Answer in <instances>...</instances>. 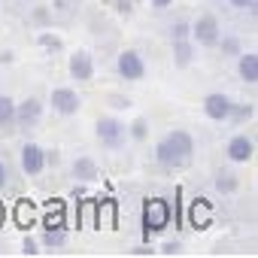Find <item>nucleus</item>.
<instances>
[{
    "instance_id": "1",
    "label": "nucleus",
    "mask_w": 258,
    "mask_h": 258,
    "mask_svg": "<svg viewBox=\"0 0 258 258\" xmlns=\"http://www.w3.org/2000/svg\"><path fill=\"white\" fill-rule=\"evenodd\" d=\"M191 158H195V137L182 127H173L155 143V164L164 170H182L191 164Z\"/></svg>"
},
{
    "instance_id": "2",
    "label": "nucleus",
    "mask_w": 258,
    "mask_h": 258,
    "mask_svg": "<svg viewBox=\"0 0 258 258\" xmlns=\"http://www.w3.org/2000/svg\"><path fill=\"white\" fill-rule=\"evenodd\" d=\"M94 140L106 152H121L127 146V124L118 115H100L94 121Z\"/></svg>"
},
{
    "instance_id": "3",
    "label": "nucleus",
    "mask_w": 258,
    "mask_h": 258,
    "mask_svg": "<svg viewBox=\"0 0 258 258\" xmlns=\"http://www.w3.org/2000/svg\"><path fill=\"white\" fill-rule=\"evenodd\" d=\"M219 37H222V25L213 13H201L195 22H188V40L198 49H216Z\"/></svg>"
},
{
    "instance_id": "4",
    "label": "nucleus",
    "mask_w": 258,
    "mask_h": 258,
    "mask_svg": "<svg viewBox=\"0 0 258 258\" xmlns=\"http://www.w3.org/2000/svg\"><path fill=\"white\" fill-rule=\"evenodd\" d=\"M115 73H118V79H127V82H143L149 67L137 49H121L115 55Z\"/></svg>"
},
{
    "instance_id": "5",
    "label": "nucleus",
    "mask_w": 258,
    "mask_h": 258,
    "mask_svg": "<svg viewBox=\"0 0 258 258\" xmlns=\"http://www.w3.org/2000/svg\"><path fill=\"white\" fill-rule=\"evenodd\" d=\"M143 225L149 234H158L170 225V204L164 198H149L143 204Z\"/></svg>"
},
{
    "instance_id": "6",
    "label": "nucleus",
    "mask_w": 258,
    "mask_h": 258,
    "mask_svg": "<svg viewBox=\"0 0 258 258\" xmlns=\"http://www.w3.org/2000/svg\"><path fill=\"white\" fill-rule=\"evenodd\" d=\"M43 121V100L37 94H28L25 100L16 103V127L19 131H34Z\"/></svg>"
},
{
    "instance_id": "7",
    "label": "nucleus",
    "mask_w": 258,
    "mask_h": 258,
    "mask_svg": "<svg viewBox=\"0 0 258 258\" xmlns=\"http://www.w3.org/2000/svg\"><path fill=\"white\" fill-rule=\"evenodd\" d=\"M49 106H52L58 115L70 118V115H76V112L82 109V97H79L76 88H70V85H58V88H52V94H49Z\"/></svg>"
},
{
    "instance_id": "8",
    "label": "nucleus",
    "mask_w": 258,
    "mask_h": 258,
    "mask_svg": "<svg viewBox=\"0 0 258 258\" xmlns=\"http://www.w3.org/2000/svg\"><path fill=\"white\" fill-rule=\"evenodd\" d=\"M201 109L210 121H228L231 118V109H234V97L225 94V91H210L204 100H201Z\"/></svg>"
},
{
    "instance_id": "9",
    "label": "nucleus",
    "mask_w": 258,
    "mask_h": 258,
    "mask_svg": "<svg viewBox=\"0 0 258 258\" xmlns=\"http://www.w3.org/2000/svg\"><path fill=\"white\" fill-rule=\"evenodd\" d=\"M67 73H70V79L79 82V85L91 82V79H94V58H91V52H88V49L70 52V58H67Z\"/></svg>"
},
{
    "instance_id": "10",
    "label": "nucleus",
    "mask_w": 258,
    "mask_h": 258,
    "mask_svg": "<svg viewBox=\"0 0 258 258\" xmlns=\"http://www.w3.org/2000/svg\"><path fill=\"white\" fill-rule=\"evenodd\" d=\"M19 164H22V173L25 176H40L46 170V149L34 140H28L19 152Z\"/></svg>"
},
{
    "instance_id": "11",
    "label": "nucleus",
    "mask_w": 258,
    "mask_h": 258,
    "mask_svg": "<svg viewBox=\"0 0 258 258\" xmlns=\"http://www.w3.org/2000/svg\"><path fill=\"white\" fill-rule=\"evenodd\" d=\"M225 158L231 164H249L255 158V140L249 134H234L228 143H225Z\"/></svg>"
},
{
    "instance_id": "12",
    "label": "nucleus",
    "mask_w": 258,
    "mask_h": 258,
    "mask_svg": "<svg viewBox=\"0 0 258 258\" xmlns=\"http://www.w3.org/2000/svg\"><path fill=\"white\" fill-rule=\"evenodd\" d=\"M198 58V46L185 37V40H170V61L176 70H188Z\"/></svg>"
},
{
    "instance_id": "13",
    "label": "nucleus",
    "mask_w": 258,
    "mask_h": 258,
    "mask_svg": "<svg viewBox=\"0 0 258 258\" xmlns=\"http://www.w3.org/2000/svg\"><path fill=\"white\" fill-rule=\"evenodd\" d=\"M237 76H240V82H246V85H258V52H240L237 55Z\"/></svg>"
},
{
    "instance_id": "14",
    "label": "nucleus",
    "mask_w": 258,
    "mask_h": 258,
    "mask_svg": "<svg viewBox=\"0 0 258 258\" xmlns=\"http://www.w3.org/2000/svg\"><path fill=\"white\" fill-rule=\"evenodd\" d=\"M70 176L76 182H94L100 176V167H97V161L91 155H76L73 164H70Z\"/></svg>"
},
{
    "instance_id": "15",
    "label": "nucleus",
    "mask_w": 258,
    "mask_h": 258,
    "mask_svg": "<svg viewBox=\"0 0 258 258\" xmlns=\"http://www.w3.org/2000/svg\"><path fill=\"white\" fill-rule=\"evenodd\" d=\"M0 134H19V127H16V100L10 94H0Z\"/></svg>"
},
{
    "instance_id": "16",
    "label": "nucleus",
    "mask_w": 258,
    "mask_h": 258,
    "mask_svg": "<svg viewBox=\"0 0 258 258\" xmlns=\"http://www.w3.org/2000/svg\"><path fill=\"white\" fill-rule=\"evenodd\" d=\"M213 185H216L219 195H237V191H240V176H237L231 167H219V170L213 173Z\"/></svg>"
},
{
    "instance_id": "17",
    "label": "nucleus",
    "mask_w": 258,
    "mask_h": 258,
    "mask_svg": "<svg viewBox=\"0 0 258 258\" xmlns=\"http://www.w3.org/2000/svg\"><path fill=\"white\" fill-rule=\"evenodd\" d=\"M40 243H43L46 249H64V243H67V228H64V225H52V228H46L43 237H40Z\"/></svg>"
},
{
    "instance_id": "18",
    "label": "nucleus",
    "mask_w": 258,
    "mask_h": 258,
    "mask_svg": "<svg viewBox=\"0 0 258 258\" xmlns=\"http://www.w3.org/2000/svg\"><path fill=\"white\" fill-rule=\"evenodd\" d=\"M127 140H134V143H146L149 140V118L146 115H137L131 124H127Z\"/></svg>"
},
{
    "instance_id": "19",
    "label": "nucleus",
    "mask_w": 258,
    "mask_h": 258,
    "mask_svg": "<svg viewBox=\"0 0 258 258\" xmlns=\"http://www.w3.org/2000/svg\"><path fill=\"white\" fill-rule=\"evenodd\" d=\"M37 46H40V49H46L49 55H55V52H61V49H64V40H61L58 34H52L49 28H43V31L37 34Z\"/></svg>"
},
{
    "instance_id": "20",
    "label": "nucleus",
    "mask_w": 258,
    "mask_h": 258,
    "mask_svg": "<svg viewBox=\"0 0 258 258\" xmlns=\"http://www.w3.org/2000/svg\"><path fill=\"white\" fill-rule=\"evenodd\" d=\"M216 46H219V52H222L225 58H237V55L243 52V43H240V37H237V34H222Z\"/></svg>"
},
{
    "instance_id": "21",
    "label": "nucleus",
    "mask_w": 258,
    "mask_h": 258,
    "mask_svg": "<svg viewBox=\"0 0 258 258\" xmlns=\"http://www.w3.org/2000/svg\"><path fill=\"white\" fill-rule=\"evenodd\" d=\"M28 22H31L37 31H43V28H49V25L55 22V13H52L49 7H34L31 16H28Z\"/></svg>"
},
{
    "instance_id": "22",
    "label": "nucleus",
    "mask_w": 258,
    "mask_h": 258,
    "mask_svg": "<svg viewBox=\"0 0 258 258\" xmlns=\"http://www.w3.org/2000/svg\"><path fill=\"white\" fill-rule=\"evenodd\" d=\"M210 210H207V204H204V198H198V204H195V210H191V222H195V228H210V216H207Z\"/></svg>"
},
{
    "instance_id": "23",
    "label": "nucleus",
    "mask_w": 258,
    "mask_h": 258,
    "mask_svg": "<svg viewBox=\"0 0 258 258\" xmlns=\"http://www.w3.org/2000/svg\"><path fill=\"white\" fill-rule=\"evenodd\" d=\"M255 115V109H252V103H234V109H231V118L228 121H246V118H252Z\"/></svg>"
},
{
    "instance_id": "24",
    "label": "nucleus",
    "mask_w": 258,
    "mask_h": 258,
    "mask_svg": "<svg viewBox=\"0 0 258 258\" xmlns=\"http://www.w3.org/2000/svg\"><path fill=\"white\" fill-rule=\"evenodd\" d=\"M167 37H170V40H185V37H188V22H185V19L170 22V25H167Z\"/></svg>"
},
{
    "instance_id": "25",
    "label": "nucleus",
    "mask_w": 258,
    "mask_h": 258,
    "mask_svg": "<svg viewBox=\"0 0 258 258\" xmlns=\"http://www.w3.org/2000/svg\"><path fill=\"white\" fill-rule=\"evenodd\" d=\"M16 222H19V225H25V228H28V222H34V207L28 210V201H22V204H19V210H16Z\"/></svg>"
},
{
    "instance_id": "26",
    "label": "nucleus",
    "mask_w": 258,
    "mask_h": 258,
    "mask_svg": "<svg viewBox=\"0 0 258 258\" xmlns=\"http://www.w3.org/2000/svg\"><path fill=\"white\" fill-rule=\"evenodd\" d=\"M161 255H167V258H173V255H182V240H167V243H161V249H158Z\"/></svg>"
},
{
    "instance_id": "27",
    "label": "nucleus",
    "mask_w": 258,
    "mask_h": 258,
    "mask_svg": "<svg viewBox=\"0 0 258 258\" xmlns=\"http://www.w3.org/2000/svg\"><path fill=\"white\" fill-rule=\"evenodd\" d=\"M228 4H231L234 10H243V13H249V16H255V10H258V0H228Z\"/></svg>"
},
{
    "instance_id": "28",
    "label": "nucleus",
    "mask_w": 258,
    "mask_h": 258,
    "mask_svg": "<svg viewBox=\"0 0 258 258\" xmlns=\"http://www.w3.org/2000/svg\"><path fill=\"white\" fill-rule=\"evenodd\" d=\"M43 249H40V240H34V237H25L22 240V255H40Z\"/></svg>"
},
{
    "instance_id": "29",
    "label": "nucleus",
    "mask_w": 258,
    "mask_h": 258,
    "mask_svg": "<svg viewBox=\"0 0 258 258\" xmlns=\"http://www.w3.org/2000/svg\"><path fill=\"white\" fill-rule=\"evenodd\" d=\"M112 10L118 16H131L134 13V0H112Z\"/></svg>"
},
{
    "instance_id": "30",
    "label": "nucleus",
    "mask_w": 258,
    "mask_h": 258,
    "mask_svg": "<svg viewBox=\"0 0 258 258\" xmlns=\"http://www.w3.org/2000/svg\"><path fill=\"white\" fill-rule=\"evenodd\" d=\"M109 103H112L115 109H127V106H131V97H124V94H109Z\"/></svg>"
},
{
    "instance_id": "31",
    "label": "nucleus",
    "mask_w": 258,
    "mask_h": 258,
    "mask_svg": "<svg viewBox=\"0 0 258 258\" xmlns=\"http://www.w3.org/2000/svg\"><path fill=\"white\" fill-rule=\"evenodd\" d=\"M10 185V164L0 158V188H7Z\"/></svg>"
},
{
    "instance_id": "32",
    "label": "nucleus",
    "mask_w": 258,
    "mask_h": 258,
    "mask_svg": "<svg viewBox=\"0 0 258 258\" xmlns=\"http://www.w3.org/2000/svg\"><path fill=\"white\" fill-rule=\"evenodd\" d=\"M149 4H152L155 13H167V10L173 7V0H149Z\"/></svg>"
},
{
    "instance_id": "33",
    "label": "nucleus",
    "mask_w": 258,
    "mask_h": 258,
    "mask_svg": "<svg viewBox=\"0 0 258 258\" xmlns=\"http://www.w3.org/2000/svg\"><path fill=\"white\" fill-rule=\"evenodd\" d=\"M152 252H155V249H152L149 243H137V246L131 249V255H152Z\"/></svg>"
},
{
    "instance_id": "34",
    "label": "nucleus",
    "mask_w": 258,
    "mask_h": 258,
    "mask_svg": "<svg viewBox=\"0 0 258 258\" xmlns=\"http://www.w3.org/2000/svg\"><path fill=\"white\" fill-rule=\"evenodd\" d=\"M58 161H61V155H58L55 149H46V167H49V164H58Z\"/></svg>"
},
{
    "instance_id": "35",
    "label": "nucleus",
    "mask_w": 258,
    "mask_h": 258,
    "mask_svg": "<svg viewBox=\"0 0 258 258\" xmlns=\"http://www.w3.org/2000/svg\"><path fill=\"white\" fill-rule=\"evenodd\" d=\"M7 225V207H4V201H0V228Z\"/></svg>"
}]
</instances>
